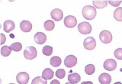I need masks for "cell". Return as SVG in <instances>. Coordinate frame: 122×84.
I'll return each mask as SVG.
<instances>
[{
  "label": "cell",
  "mask_w": 122,
  "mask_h": 84,
  "mask_svg": "<svg viewBox=\"0 0 122 84\" xmlns=\"http://www.w3.org/2000/svg\"><path fill=\"white\" fill-rule=\"evenodd\" d=\"M82 15L87 20H92L96 16V9L94 6L92 5H86L82 9Z\"/></svg>",
  "instance_id": "cell-1"
},
{
  "label": "cell",
  "mask_w": 122,
  "mask_h": 84,
  "mask_svg": "<svg viewBox=\"0 0 122 84\" xmlns=\"http://www.w3.org/2000/svg\"><path fill=\"white\" fill-rule=\"evenodd\" d=\"M37 49L34 47L30 46V47H26V49L25 50L24 57L26 59L33 60L35 58V57H37Z\"/></svg>",
  "instance_id": "cell-2"
},
{
  "label": "cell",
  "mask_w": 122,
  "mask_h": 84,
  "mask_svg": "<svg viewBox=\"0 0 122 84\" xmlns=\"http://www.w3.org/2000/svg\"><path fill=\"white\" fill-rule=\"evenodd\" d=\"M99 39L103 44H109L112 41V34L108 31L104 30L99 34Z\"/></svg>",
  "instance_id": "cell-3"
},
{
  "label": "cell",
  "mask_w": 122,
  "mask_h": 84,
  "mask_svg": "<svg viewBox=\"0 0 122 84\" xmlns=\"http://www.w3.org/2000/svg\"><path fill=\"white\" fill-rule=\"evenodd\" d=\"M92 26L89 22L83 21L79 23L78 25V30L79 32L82 34H89L92 32Z\"/></svg>",
  "instance_id": "cell-4"
},
{
  "label": "cell",
  "mask_w": 122,
  "mask_h": 84,
  "mask_svg": "<svg viewBox=\"0 0 122 84\" xmlns=\"http://www.w3.org/2000/svg\"><path fill=\"white\" fill-rule=\"evenodd\" d=\"M83 46L86 50L92 51L95 47H96V41H95V38L92 37H86L83 42Z\"/></svg>",
  "instance_id": "cell-5"
},
{
  "label": "cell",
  "mask_w": 122,
  "mask_h": 84,
  "mask_svg": "<svg viewBox=\"0 0 122 84\" xmlns=\"http://www.w3.org/2000/svg\"><path fill=\"white\" fill-rule=\"evenodd\" d=\"M64 25L67 28H74V27L77 25V20L74 16L72 15H68L64 18Z\"/></svg>",
  "instance_id": "cell-6"
},
{
  "label": "cell",
  "mask_w": 122,
  "mask_h": 84,
  "mask_svg": "<svg viewBox=\"0 0 122 84\" xmlns=\"http://www.w3.org/2000/svg\"><path fill=\"white\" fill-rule=\"evenodd\" d=\"M76 63H77V58L73 55H69L64 60L65 66L68 68L73 67L74 66H76Z\"/></svg>",
  "instance_id": "cell-7"
},
{
  "label": "cell",
  "mask_w": 122,
  "mask_h": 84,
  "mask_svg": "<svg viewBox=\"0 0 122 84\" xmlns=\"http://www.w3.org/2000/svg\"><path fill=\"white\" fill-rule=\"evenodd\" d=\"M104 68L108 71H113L117 67V63L116 61L113 59H108L106 60L104 62Z\"/></svg>",
  "instance_id": "cell-8"
},
{
  "label": "cell",
  "mask_w": 122,
  "mask_h": 84,
  "mask_svg": "<svg viewBox=\"0 0 122 84\" xmlns=\"http://www.w3.org/2000/svg\"><path fill=\"white\" fill-rule=\"evenodd\" d=\"M16 80L19 84H27L29 81V75L25 72H21L17 75Z\"/></svg>",
  "instance_id": "cell-9"
},
{
  "label": "cell",
  "mask_w": 122,
  "mask_h": 84,
  "mask_svg": "<svg viewBox=\"0 0 122 84\" xmlns=\"http://www.w3.org/2000/svg\"><path fill=\"white\" fill-rule=\"evenodd\" d=\"M51 16L53 20H54L56 21H59L60 20H62V18L63 17V13L60 9H55L51 11Z\"/></svg>",
  "instance_id": "cell-10"
},
{
  "label": "cell",
  "mask_w": 122,
  "mask_h": 84,
  "mask_svg": "<svg viewBox=\"0 0 122 84\" xmlns=\"http://www.w3.org/2000/svg\"><path fill=\"white\" fill-rule=\"evenodd\" d=\"M34 41L38 44H43L47 41V36L46 34L42 32H37L34 35Z\"/></svg>",
  "instance_id": "cell-11"
},
{
  "label": "cell",
  "mask_w": 122,
  "mask_h": 84,
  "mask_svg": "<svg viewBox=\"0 0 122 84\" xmlns=\"http://www.w3.org/2000/svg\"><path fill=\"white\" fill-rule=\"evenodd\" d=\"M98 81L101 84H110L112 82V77L108 74H102L98 77Z\"/></svg>",
  "instance_id": "cell-12"
},
{
  "label": "cell",
  "mask_w": 122,
  "mask_h": 84,
  "mask_svg": "<svg viewBox=\"0 0 122 84\" xmlns=\"http://www.w3.org/2000/svg\"><path fill=\"white\" fill-rule=\"evenodd\" d=\"M20 28L23 32H29L32 30V24L28 21H22L20 23Z\"/></svg>",
  "instance_id": "cell-13"
},
{
  "label": "cell",
  "mask_w": 122,
  "mask_h": 84,
  "mask_svg": "<svg viewBox=\"0 0 122 84\" xmlns=\"http://www.w3.org/2000/svg\"><path fill=\"white\" fill-rule=\"evenodd\" d=\"M15 25L14 21H11V20H7L4 22L3 24V28H4V31L7 33L11 32V31H13L15 29Z\"/></svg>",
  "instance_id": "cell-14"
},
{
  "label": "cell",
  "mask_w": 122,
  "mask_h": 84,
  "mask_svg": "<svg viewBox=\"0 0 122 84\" xmlns=\"http://www.w3.org/2000/svg\"><path fill=\"white\" fill-rule=\"evenodd\" d=\"M80 79H81V77H80V76L78 74H69L68 76V80H69V82H70L72 83H78L79 81H80Z\"/></svg>",
  "instance_id": "cell-15"
},
{
  "label": "cell",
  "mask_w": 122,
  "mask_h": 84,
  "mask_svg": "<svg viewBox=\"0 0 122 84\" xmlns=\"http://www.w3.org/2000/svg\"><path fill=\"white\" fill-rule=\"evenodd\" d=\"M94 7L97 8V9H103V8H105L108 5V1L106 0H94L92 2Z\"/></svg>",
  "instance_id": "cell-16"
},
{
  "label": "cell",
  "mask_w": 122,
  "mask_h": 84,
  "mask_svg": "<svg viewBox=\"0 0 122 84\" xmlns=\"http://www.w3.org/2000/svg\"><path fill=\"white\" fill-rule=\"evenodd\" d=\"M54 73L50 68H46L45 70L42 72V76L46 79H51L53 77Z\"/></svg>",
  "instance_id": "cell-17"
},
{
  "label": "cell",
  "mask_w": 122,
  "mask_h": 84,
  "mask_svg": "<svg viewBox=\"0 0 122 84\" xmlns=\"http://www.w3.org/2000/svg\"><path fill=\"white\" fill-rule=\"evenodd\" d=\"M114 18L118 21H122V7H118L114 10Z\"/></svg>",
  "instance_id": "cell-18"
},
{
  "label": "cell",
  "mask_w": 122,
  "mask_h": 84,
  "mask_svg": "<svg viewBox=\"0 0 122 84\" xmlns=\"http://www.w3.org/2000/svg\"><path fill=\"white\" fill-rule=\"evenodd\" d=\"M61 62H62V61H61L60 57H57V56L53 57L51 59V60H50V63H51V65L54 67H57L60 66Z\"/></svg>",
  "instance_id": "cell-19"
},
{
  "label": "cell",
  "mask_w": 122,
  "mask_h": 84,
  "mask_svg": "<svg viewBox=\"0 0 122 84\" xmlns=\"http://www.w3.org/2000/svg\"><path fill=\"white\" fill-rule=\"evenodd\" d=\"M31 84H47V79L43 76H37L32 80Z\"/></svg>",
  "instance_id": "cell-20"
},
{
  "label": "cell",
  "mask_w": 122,
  "mask_h": 84,
  "mask_svg": "<svg viewBox=\"0 0 122 84\" xmlns=\"http://www.w3.org/2000/svg\"><path fill=\"white\" fill-rule=\"evenodd\" d=\"M11 51L12 50H11V47H9V46H2L1 47V54L3 57H8L10 55Z\"/></svg>",
  "instance_id": "cell-21"
},
{
  "label": "cell",
  "mask_w": 122,
  "mask_h": 84,
  "mask_svg": "<svg viewBox=\"0 0 122 84\" xmlns=\"http://www.w3.org/2000/svg\"><path fill=\"white\" fill-rule=\"evenodd\" d=\"M44 27L46 31H48V32L49 31H52L55 27V23L51 20H47L44 22Z\"/></svg>",
  "instance_id": "cell-22"
},
{
  "label": "cell",
  "mask_w": 122,
  "mask_h": 84,
  "mask_svg": "<svg viewBox=\"0 0 122 84\" xmlns=\"http://www.w3.org/2000/svg\"><path fill=\"white\" fill-rule=\"evenodd\" d=\"M95 67L93 64H88L85 67V72L88 75H92L95 73Z\"/></svg>",
  "instance_id": "cell-23"
},
{
  "label": "cell",
  "mask_w": 122,
  "mask_h": 84,
  "mask_svg": "<svg viewBox=\"0 0 122 84\" xmlns=\"http://www.w3.org/2000/svg\"><path fill=\"white\" fill-rule=\"evenodd\" d=\"M42 53L46 56H51L53 53V47L49 45H46L42 49Z\"/></svg>",
  "instance_id": "cell-24"
},
{
  "label": "cell",
  "mask_w": 122,
  "mask_h": 84,
  "mask_svg": "<svg viewBox=\"0 0 122 84\" xmlns=\"http://www.w3.org/2000/svg\"><path fill=\"white\" fill-rule=\"evenodd\" d=\"M11 50L13 51H20L22 49V44L19 42H15V43L11 44V45L10 46Z\"/></svg>",
  "instance_id": "cell-25"
},
{
  "label": "cell",
  "mask_w": 122,
  "mask_h": 84,
  "mask_svg": "<svg viewBox=\"0 0 122 84\" xmlns=\"http://www.w3.org/2000/svg\"><path fill=\"white\" fill-rule=\"evenodd\" d=\"M56 76L59 79H63L65 77V75H66V72L63 70V69H59L56 71Z\"/></svg>",
  "instance_id": "cell-26"
},
{
  "label": "cell",
  "mask_w": 122,
  "mask_h": 84,
  "mask_svg": "<svg viewBox=\"0 0 122 84\" xmlns=\"http://www.w3.org/2000/svg\"><path fill=\"white\" fill-rule=\"evenodd\" d=\"M114 57L118 60H122V48H117L114 51Z\"/></svg>",
  "instance_id": "cell-27"
},
{
  "label": "cell",
  "mask_w": 122,
  "mask_h": 84,
  "mask_svg": "<svg viewBox=\"0 0 122 84\" xmlns=\"http://www.w3.org/2000/svg\"><path fill=\"white\" fill-rule=\"evenodd\" d=\"M121 2H122L121 0H119V1H113V0H110V1H108V3L110 5H112L114 7H118L121 5Z\"/></svg>",
  "instance_id": "cell-28"
},
{
  "label": "cell",
  "mask_w": 122,
  "mask_h": 84,
  "mask_svg": "<svg viewBox=\"0 0 122 84\" xmlns=\"http://www.w3.org/2000/svg\"><path fill=\"white\" fill-rule=\"evenodd\" d=\"M5 40H6L5 36L4 35V34L2 33V34H1V44H3L4 43H5Z\"/></svg>",
  "instance_id": "cell-29"
},
{
  "label": "cell",
  "mask_w": 122,
  "mask_h": 84,
  "mask_svg": "<svg viewBox=\"0 0 122 84\" xmlns=\"http://www.w3.org/2000/svg\"><path fill=\"white\" fill-rule=\"evenodd\" d=\"M51 84H60V83L58 81V80H56V79H53L51 81Z\"/></svg>",
  "instance_id": "cell-30"
},
{
  "label": "cell",
  "mask_w": 122,
  "mask_h": 84,
  "mask_svg": "<svg viewBox=\"0 0 122 84\" xmlns=\"http://www.w3.org/2000/svg\"><path fill=\"white\" fill-rule=\"evenodd\" d=\"M81 84H93V83L91 81H86V82H82Z\"/></svg>",
  "instance_id": "cell-31"
},
{
  "label": "cell",
  "mask_w": 122,
  "mask_h": 84,
  "mask_svg": "<svg viewBox=\"0 0 122 84\" xmlns=\"http://www.w3.org/2000/svg\"><path fill=\"white\" fill-rule=\"evenodd\" d=\"M114 84H122V83H121V82H116V83H114Z\"/></svg>",
  "instance_id": "cell-32"
},
{
  "label": "cell",
  "mask_w": 122,
  "mask_h": 84,
  "mask_svg": "<svg viewBox=\"0 0 122 84\" xmlns=\"http://www.w3.org/2000/svg\"><path fill=\"white\" fill-rule=\"evenodd\" d=\"M65 84H74V83H72L70 82H69V83H65Z\"/></svg>",
  "instance_id": "cell-33"
},
{
  "label": "cell",
  "mask_w": 122,
  "mask_h": 84,
  "mask_svg": "<svg viewBox=\"0 0 122 84\" xmlns=\"http://www.w3.org/2000/svg\"><path fill=\"white\" fill-rule=\"evenodd\" d=\"M10 84H14V83H10Z\"/></svg>",
  "instance_id": "cell-34"
}]
</instances>
